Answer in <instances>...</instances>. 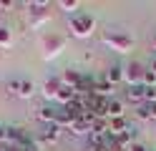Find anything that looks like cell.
<instances>
[{
    "mask_svg": "<svg viewBox=\"0 0 156 151\" xmlns=\"http://www.w3.org/2000/svg\"><path fill=\"white\" fill-rule=\"evenodd\" d=\"M10 8H13V3H8V0H0V10H3V13H8Z\"/></svg>",
    "mask_w": 156,
    "mask_h": 151,
    "instance_id": "4316f807",
    "label": "cell"
},
{
    "mask_svg": "<svg viewBox=\"0 0 156 151\" xmlns=\"http://www.w3.org/2000/svg\"><path fill=\"white\" fill-rule=\"evenodd\" d=\"M20 98H33L35 96V83L33 81H23V86H20V93H18Z\"/></svg>",
    "mask_w": 156,
    "mask_h": 151,
    "instance_id": "ffe728a7",
    "label": "cell"
},
{
    "mask_svg": "<svg viewBox=\"0 0 156 151\" xmlns=\"http://www.w3.org/2000/svg\"><path fill=\"white\" fill-rule=\"evenodd\" d=\"M0 151H5V149H0Z\"/></svg>",
    "mask_w": 156,
    "mask_h": 151,
    "instance_id": "f546056e",
    "label": "cell"
},
{
    "mask_svg": "<svg viewBox=\"0 0 156 151\" xmlns=\"http://www.w3.org/2000/svg\"><path fill=\"white\" fill-rule=\"evenodd\" d=\"M144 86L146 88H156V73H151L149 68H146V73H144Z\"/></svg>",
    "mask_w": 156,
    "mask_h": 151,
    "instance_id": "603a6c76",
    "label": "cell"
},
{
    "mask_svg": "<svg viewBox=\"0 0 156 151\" xmlns=\"http://www.w3.org/2000/svg\"><path fill=\"white\" fill-rule=\"evenodd\" d=\"M68 30H71V35L83 40V38H91L93 30H96V18L91 13H86V10H81V13H76L68 18Z\"/></svg>",
    "mask_w": 156,
    "mask_h": 151,
    "instance_id": "6da1fadb",
    "label": "cell"
},
{
    "mask_svg": "<svg viewBox=\"0 0 156 151\" xmlns=\"http://www.w3.org/2000/svg\"><path fill=\"white\" fill-rule=\"evenodd\" d=\"M106 131H108V118H98L96 116L91 121V136H103Z\"/></svg>",
    "mask_w": 156,
    "mask_h": 151,
    "instance_id": "e0dca14e",
    "label": "cell"
},
{
    "mask_svg": "<svg viewBox=\"0 0 156 151\" xmlns=\"http://www.w3.org/2000/svg\"><path fill=\"white\" fill-rule=\"evenodd\" d=\"M123 113H126V103L123 101H119V98H113L111 103H108V113H106V118H123Z\"/></svg>",
    "mask_w": 156,
    "mask_h": 151,
    "instance_id": "9a60e30c",
    "label": "cell"
},
{
    "mask_svg": "<svg viewBox=\"0 0 156 151\" xmlns=\"http://www.w3.org/2000/svg\"><path fill=\"white\" fill-rule=\"evenodd\" d=\"M58 138H61V126L58 124H48L41 134L35 136V144L38 146H51V144H58Z\"/></svg>",
    "mask_w": 156,
    "mask_h": 151,
    "instance_id": "8992f818",
    "label": "cell"
},
{
    "mask_svg": "<svg viewBox=\"0 0 156 151\" xmlns=\"http://www.w3.org/2000/svg\"><path fill=\"white\" fill-rule=\"evenodd\" d=\"M146 68H149V70H151V73H156V56H154V58L149 60V66H146Z\"/></svg>",
    "mask_w": 156,
    "mask_h": 151,
    "instance_id": "83f0119b",
    "label": "cell"
},
{
    "mask_svg": "<svg viewBox=\"0 0 156 151\" xmlns=\"http://www.w3.org/2000/svg\"><path fill=\"white\" fill-rule=\"evenodd\" d=\"M20 86H23L20 78H10V81H8V93H10V96H18V93H20Z\"/></svg>",
    "mask_w": 156,
    "mask_h": 151,
    "instance_id": "44dd1931",
    "label": "cell"
},
{
    "mask_svg": "<svg viewBox=\"0 0 156 151\" xmlns=\"http://www.w3.org/2000/svg\"><path fill=\"white\" fill-rule=\"evenodd\" d=\"M61 81H63L66 86H71V88H76V91H78V88L83 86V81H86V78H83L81 73H78V70H73V68H66L63 73H61Z\"/></svg>",
    "mask_w": 156,
    "mask_h": 151,
    "instance_id": "9c48e42d",
    "label": "cell"
},
{
    "mask_svg": "<svg viewBox=\"0 0 156 151\" xmlns=\"http://www.w3.org/2000/svg\"><path fill=\"white\" fill-rule=\"evenodd\" d=\"M101 40H103V45H108L111 50H116V53H131V50H133V43H136L129 33L111 30V28L101 30Z\"/></svg>",
    "mask_w": 156,
    "mask_h": 151,
    "instance_id": "7a4b0ae2",
    "label": "cell"
},
{
    "mask_svg": "<svg viewBox=\"0 0 156 151\" xmlns=\"http://www.w3.org/2000/svg\"><path fill=\"white\" fill-rule=\"evenodd\" d=\"M58 8L63 10V13H68V15H76V13H81V3L78 0H58Z\"/></svg>",
    "mask_w": 156,
    "mask_h": 151,
    "instance_id": "ac0fdd59",
    "label": "cell"
},
{
    "mask_svg": "<svg viewBox=\"0 0 156 151\" xmlns=\"http://www.w3.org/2000/svg\"><path fill=\"white\" fill-rule=\"evenodd\" d=\"M129 151H149V149H146L144 144H139V141H136V144H131V149Z\"/></svg>",
    "mask_w": 156,
    "mask_h": 151,
    "instance_id": "484cf974",
    "label": "cell"
},
{
    "mask_svg": "<svg viewBox=\"0 0 156 151\" xmlns=\"http://www.w3.org/2000/svg\"><path fill=\"white\" fill-rule=\"evenodd\" d=\"M144 73H146V66H141L139 60H131L129 66H123V83L126 86H144Z\"/></svg>",
    "mask_w": 156,
    "mask_h": 151,
    "instance_id": "5b68a950",
    "label": "cell"
},
{
    "mask_svg": "<svg viewBox=\"0 0 156 151\" xmlns=\"http://www.w3.org/2000/svg\"><path fill=\"white\" fill-rule=\"evenodd\" d=\"M13 45V33L8 25H0V48H10Z\"/></svg>",
    "mask_w": 156,
    "mask_h": 151,
    "instance_id": "d6986e66",
    "label": "cell"
},
{
    "mask_svg": "<svg viewBox=\"0 0 156 151\" xmlns=\"http://www.w3.org/2000/svg\"><path fill=\"white\" fill-rule=\"evenodd\" d=\"M91 91H93V96H101V98H108V101H113V93H116V88H113L106 78L91 83Z\"/></svg>",
    "mask_w": 156,
    "mask_h": 151,
    "instance_id": "ba28073f",
    "label": "cell"
},
{
    "mask_svg": "<svg viewBox=\"0 0 156 151\" xmlns=\"http://www.w3.org/2000/svg\"><path fill=\"white\" fill-rule=\"evenodd\" d=\"M71 134L73 136H91V121L88 118H76L73 124H71Z\"/></svg>",
    "mask_w": 156,
    "mask_h": 151,
    "instance_id": "8fae6325",
    "label": "cell"
},
{
    "mask_svg": "<svg viewBox=\"0 0 156 151\" xmlns=\"http://www.w3.org/2000/svg\"><path fill=\"white\" fill-rule=\"evenodd\" d=\"M151 50H156V33L151 35Z\"/></svg>",
    "mask_w": 156,
    "mask_h": 151,
    "instance_id": "f1b7e54d",
    "label": "cell"
},
{
    "mask_svg": "<svg viewBox=\"0 0 156 151\" xmlns=\"http://www.w3.org/2000/svg\"><path fill=\"white\" fill-rule=\"evenodd\" d=\"M108 83L113 86V88H119L121 83H123V66H111L108 70H106V76H103Z\"/></svg>",
    "mask_w": 156,
    "mask_h": 151,
    "instance_id": "7c38bea8",
    "label": "cell"
},
{
    "mask_svg": "<svg viewBox=\"0 0 156 151\" xmlns=\"http://www.w3.org/2000/svg\"><path fill=\"white\" fill-rule=\"evenodd\" d=\"M41 50H43L45 60H53V58H58L66 50V38L58 35V33H45L41 38Z\"/></svg>",
    "mask_w": 156,
    "mask_h": 151,
    "instance_id": "3957f363",
    "label": "cell"
},
{
    "mask_svg": "<svg viewBox=\"0 0 156 151\" xmlns=\"http://www.w3.org/2000/svg\"><path fill=\"white\" fill-rule=\"evenodd\" d=\"M136 118L139 121H151V116H149V106H136Z\"/></svg>",
    "mask_w": 156,
    "mask_h": 151,
    "instance_id": "7402d4cb",
    "label": "cell"
},
{
    "mask_svg": "<svg viewBox=\"0 0 156 151\" xmlns=\"http://www.w3.org/2000/svg\"><path fill=\"white\" fill-rule=\"evenodd\" d=\"M146 106H149V116H151V121H156V101H154V103H146Z\"/></svg>",
    "mask_w": 156,
    "mask_h": 151,
    "instance_id": "d4e9b609",
    "label": "cell"
},
{
    "mask_svg": "<svg viewBox=\"0 0 156 151\" xmlns=\"http://www.w3.org/2000/svg\"><path fill=\"white\" fill-rule=\"evenodd\" d=\"M55 111H58L55 106H51V103H43L41 108H38V113H35V116H38V121H43V124L48 126V124H53V121H55Z\"/></svg>",
    "mask_w": 156,
    "mask_h": 151,
    "instance_id": "4fadbf2b",
    "label": "cell"
},
{
    "mask_svg": "<svg viewBox=\"0 0 156 151\" xmlns=\"http://www.w3.org/2000/svg\"><path fill=\"white\" fill-rule=\"evenodd\" d=\"M126 101L133 106H144L146 103V86H131L126 91Z\"/></svg>",
    "mask_w": 156,
    "mask_h": 151,
    "instance_id": "30bf717a",
    "label": "cell"
},
{
    "mask_svg": "<svg viewBox=\"0 0 156 151\" xmlns=\"http://www.w3.org/2000/svg\"><path fill=\"white\" fill-rule=\"evenodd\" d=\"M28 13H30V28L38 30V28H43L48 20H51V3H45V0H33V3H28Z\"/></svg>",
    "mask_w": 156,
    "mask_h": 151,
    "instance_id": "277c9868",
    "label": "cell"
},
{
    "mask_svg": "<svg viewBox=\"0 0 156 151\" xmlns=\"http://www.w3.org/2000/svg\"><path fill=\"white\" fill-rule=\"evenodd\" d=\"M136 136H139L136 126H129V128L123 131V134H119V146H123V149H131V144H136Z\"/></svg>",
    "mask_w": 156,
    "mask_h": 151,
    "instance_id": "5bb4252c",
    "label": "cell"
},
{
    "mask_svg": "<svg viewBox=\"0 0 156 151\" xmlns=\"http://www.w3.org/2000/svg\"><path fill=\"white\" fill-rule=\"evenodd\" d=\"M0 144H8V126H0Z\"/></svg>",
    "mask_w": 156,
    "mask_h": 151,
    "instance_id": "cb8c5ba5",
    "label": "cell"
},
{
    "mask_svg": "<svg viewBox=\"0 0 156 151\" xmlns=\"http://www.w3.org/2000/svg\"><path fill=\"white\" fill-rule=\"evenodd\" d=\"M76 96H78V91L63 83V86H61V91H58V98H55V101H58L61 106H68V103H71V101H73Z\"/></svg>",
    "mask_w": 156,
    "mask_h": 151,
    "instance_id": "2e32d148",
    "label": "cell"
},
{
    "mask_svg": "<svg viewBox=\"0 0 156 151\" xmlns=\"http://www.w3.org/2000/svg\"><path fill=\"white\" fill-rule=\"evenodd\" d=\"M61 86H63L61 76L43 81V86H41V93H43V98H45V101H55V98H58V91H61Z\"/></svg>",
    "mask_w": 156,
    "mask_h": 151,
    "instance_id": "52a82bcc",
    "label": "cell"
}]
</instances>
